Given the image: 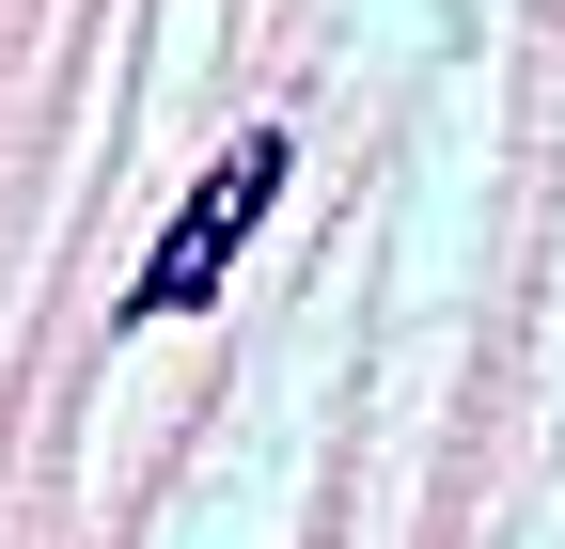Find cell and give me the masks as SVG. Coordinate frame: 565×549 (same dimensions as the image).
Segmentation results:
<instances>
[{"instance_id":"6da1fadb","label":"cell","mask_w":565,"mask_h":549,"mask_svg":"<svg viewBox=\"0 0 565 549\" xmlns=\"http://www.w3.org/2000/svg\"><path fill=\"white\" fill-rule=\"evenodd\" d=\"M282 173H299V142H282V126H252L236 158H204V189L158 220V251H141V283H126V330H173V314H204V299H221V283H236V251L267 236Z\"/></svg>"}]
</instances>
